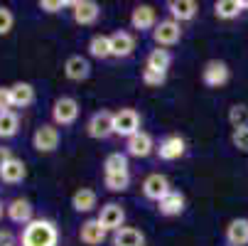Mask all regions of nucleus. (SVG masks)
Returning <instances> with one entry per match:
<instances>
[{
    "instance_id": "34",
    "label": "nucleus",
    "mask_w": 248,
    "mask_h": 246,
    "mask_svg": "<svg viewBox=\"0 0 248 246\" xmlns=\"http://www.w3.org/2000/svg\"><path fill=\"white\" fill-rule=\"evenodd\" d=\"M165 82H167V74H157V72H150V69H143V84L145 86L160 89Z\"/></svg>"
},
{
    "instance_id": "7",
    "label": "nucleus",
    "mask_w": 248,
    "mask_h": 246,
    "mask_svg": "<svg viewBox=\"0 0 248 246\" xmlns=\"http://www.w3.org/2000/svg\"><path fill=\"white\" fill-rule=\"evenodd\" d=\"M86 133H89V138H93V140L111 138V135H113V111L101 109V111L91 114V118H89V123H86Z\"/></svg>"
},
{
    "instance_id": "24",
    "label": "nucleus",
    "mask_w": 248,
    "mask_h": 246,
    "mask_svg": "<svg viewBox=\"0 0 248 246\" xmlns=\"http://www.w3.org/2000/svg\"><path fill=\"white\" fill-rule=\"evenodd\" d=\"M111 244L113 246H145V234L135 227H123V229L113 231Z\"/></svg>"
},
{
    "instance_id": "31",
    "label": "nucleus",
    "mask_w": 248,
    "mask_h": 246,
    "mask_svg": "<svg viewBox=\"0 0 248 246\" xmlns=\"http://www.w3.org/2000/svg\"><path fill=\"white\" fill-rule=\"evenodd\" d=\"M229 123H231V128L248 126V106H243V103H233V106L229 109Z\"/></svg>"
},
{
    "instance_id": "20",
    "label": "nucleus",
    "mask_w": 248,
    "mask_h": 246,
    "mask_svg": "<svg viewBox=\"0 0 248 246\" xmlns=\"http://www.w3.org/2000/svg\"><path fill=\"white\" fill-rule=\"evenodd\" d=\"M10 98H13V109H27L34 103V86L30 82H15L10 86Z\"/></svg>"
},
{
    "instance_id": "16",
    "label": "nucleus",
    "mask_w": 248,
    "mask_h": 246,
    "mask_svg": "<svg viewBox=\"0 0 248 246\" xmlns=\"http://www.w3.org/2000/svg\"><path fill=\"white\" fill-rule=\"evenodd\" d=\"M167 13L174 22H192L199 13V5L194 3V0H167Z\"/></svg>"
},
{
    "instance_id": "35",
    "label": "nucleus",
    "mask_w": 248,
    "mask_h": 246,
    "mask_svg": "<svg viewBox=\"0 0 248 246\" xmlns=\"http://www.w3.org/2000/svg\"><path fill=\"white\" fill-rule=\"evenodd\" d=\"M64 8H72V3H66V0H40V10H45L49 15H54Z\"/></svg>"
},
{
    "instance_id": "1",
    "label": "nucleus",
    "mask_w": 248,
    "mask_h": 246,
    "mask_svg": "<svg viewBox=\"0 0 248 246\" xmlns=\"http://www.w3.org/2000/svg\"><path fill=\"white\" fill-rule=\"evenodd\" d=\"M59 244V229L52 219H32L27 227H22L20 246H57Z\"/></svg>"
},
{
    "instance_id": "10",
    "label": "nucleus",
    "mask_w": 248,
    "mask_h": 246,
    "mask_svg": "<svg viewBox=\"0 0 248 246\" xmlns=\"http://www.w3.org/2000/svg\"><path fill=\"white\" fill-rule=\"evenodd\" d=\"M72 17H74L77 25L91 27L101 17V5L93 3V0H74V3H72Z\"/></svg>"
},
{
    "instance_id": "6",
    "label": "nucleus",
    "mask_w": 248,
    "mask_h": 246,
    "mask_svg": "<svg viewBox=\"0 0 248 246\" xmlns=\"http://www.w3.org/2000/svg\"><path fill=\"white\" fill-rule=\"evenodd\" d=\"M229 79H231V69L221 59H209L202 69V82L209 89H221L224 84H229Z\"/></svg>"
},
{
    "instance_id": "23",
    "label": "nucleus",
    "mask_w": 248,
    "mask_h": 246,
    "mask_svg": "<svg viewBox=\"0 0 248 246\" xmlns=\"http://www.w3.org/2000/svg\"><path fill=\"white\" fill-rule=\"evenodd\" d=\"M96 204H98V195H96L93 190H89V187H79V190L72 195V207H74V212H79V214L93 212Z\"/></svg>"
},
{
    "instance_id": "39",
    "label": "nucleus",
    "mask_w": 248,
    "mask_h": 246,
    "mask_svg": "<svg viewBox=\"0 0 248 246\" xmlns=\"http://www.w3.org/2000/svg\"><path fill=\"white\" fill-rule=\"evenodd\" d=\"M3 212H5V207H3V202H0V219H3Z\"/></svg>"
},
{
    "instance_id": "18",
    "label": "nucleus",
    "mask_w": 248,
    "mask_h": 246,
    "mask_svg": "<svg viewBox=\"0 0 248 246\" xmlns=\"http://www.w3.org/2000/svg\"><path fill=\"white\" fill-rule=\"evenodd\" d=\"M106 236H108V231L98 224V219H86V222L79 227V239H81V244H86V246H101V244L106 241Z\"/></svg>"
},
{
    "instance_id": "36",
    "label": "nucleus",
    "mask_w": 248,
    "mask_h": 246,
    "mask_svg": "<svg viewBox=\"0 0 248 246\" xmlns=\"http://www.w3.org/2000/svg\"><path fill=\"white\" fill-rule=\"evenodd\" d=\"M13 111V98H10V86H0V114Z\"/></svg>"
},
{
    "instance_id": "4",
    "label": "nucleus",
    "mask_w": 248,
    "mask_h": 246,
    "mask_svg": "<svg viewBox=\"0 0 248 246\" xmlns=\"http://www.w3.org/2000/svg\"><path fill=\"white\" fill-rule=\"evenodd\" d=\"M150 34H153V42L157 47H162V49L165 47H174L177 42L182 40V25L174 22L172 17H167V20H160Z\"/></svg>"
},
{
    "instance_id": "27",
    "label": "nucleus",
    "mask_w": 248,
    "mask_h": 246,
    "mask_svg": "<svg viewBox=\"0 0 248 246\" xmlns=\"http://www.w3.org/2000/svg\"><path fill=\"white\" fill-rule=\"evenodd\" d=\"M241 13H243L241 0H219V3H214V15L219 20H236Z\"/></svg>"
},
{
    "instance_id": "19",
    "label": "nucleus",
    "mask_w": 248,
    "mask_h": 246,
    "mask_svg": "<svg viewBox=\"0 0 248 246\" xmlns=\"http://www.w3.org/2000/svg\"><path fill=\"white\" fill-rule=\"evenodd\" d=\"M185 207H187L185 195L177 192V190H172L167 197H162V199L157 202V212H160L162 217H180V214L185 212Z\"/></svg>"
},
{
    "instance_id": "28",
    "label": "nucleus",
    "mask_w": 248,
    "mask_h": 246,
    "mask_svg": "<svg viewBox=\"0 0 248 246\" xmlns=\"http://www.w3.org/2000/svg\"><path fill=\"white\" fill-rule=\"evenodd\" d=\"M103 187L108 192H125L130 187V172H106Z\"/></svg>"
},
{
    "instance_id": "12",
    "label": "nucleus",
    "mask_w": 248,
    "mask_h": 246,
    "mask_svg": "<svg viewBox=\"0 0 248 246\" xmlns=\"http://www.w3.org/2000/svg\"><path fill=\"white\" fill-rule=\"evenodd\" d=\"M5 214H8V219H10L13 224H22V227H27V224L34 219V207H32L30 199H25V197H15V199H10V202L5 204Z\"/></svg>"
},
{
    "instance_id": "40",
    "label": "nucleus",
    "mask_w": 248,
    "mask_h": 246,
    "mask_svg": "<svg viewBox=\"0 0 248 246\" xmlns=\"http://www.w3.org/2000/svg\"><path fill=\"white\" fill-rule=\"evenodd\" d=\"M241 5H243V10H248V0H241Z\"/></svg>"
},
{
    "instance_id": "38",
    "label": "nucleus",
    "mask_w": 248,
    "mask_h": 246,
    "mask_svg": "<svg viewBox=\"0 0 248 246\" xmlns=\"http://www.w3.org/2000/svg\"><path fill=\"white\" fill-rule=\"evenodd\" d=\"M13 158H15V155L10 153V148L0 146V170H3V167H5V163H8V160H13Z\"/></svg>"
},
{
    "instance_id": "22",
    "label": "nucleus",
    "mask_w": 248,
    "mask_h": 246,
    "mask_svg": "<svg viewBox=\"0 0 248 246\" xmlns=\"http://www.w3.org/2000/svg\"><path fill=\"white\" fill-rule=\"evenodd\" d=\"M226 244L229 246H248V219L238 217L231 219L226 227Z\"/></svg>"
},
{
    "instance_id": "17",
    "label": "nucleus",
    "mask_w": 248,
    "mask_h": 246,
    "mask_svg": "<svg viewBox=\"0 0 248 246\" xmlns=\"http://www.w3.org/2000/svg\"><path fill=\"white\" fill-rule=\"evenodd\" d=\"M135 52V37L128 30H116L111 34V54L116 59H128Z\"/></svg>"
},
{
    "instance_id": "8",
    "label": "nucleus",
    "mask_w": 248,
    "mask_h": 246,
    "mask_svg": "<svg viewBox=\"0 0 248 246\" xmlns=\"http://www.w3.org/2000/svg\"><path fill=\"white\" fill-rule=\"evenodd\" d=\"M155 153H157V158H160V160H165V163L180 160V158L187 153V140H185L182 135H177V133L165 135V138L160 140V143L155 146Z\"/></svg>"
},
{
    "instance_id": "5",
    "label": "nucleus",
    "mask_w": 248,
    "mask_h": 246,
    "mask_svg": "<svg viewBox=\"0 0 248 246\" xmlns=\"http://www.w3.org/2000/svg\"><path fill=\"white\" fill-rule=\"evenodd\" d=\"M59 140H62L59 128L52 126V123H42L32 133V148L37 153H54L59 148Z\"/></svg>"
},
{
    "instance_id": "13",
    "label": "nucleus",
    "mask_w": 248,
    "mask_h": 246,
    "mask_svg": "<svg viewBox=\"0 0 248 246\" xmlns=\"http://www.w3.org/2000/svg\"><path fill=\"white\" fill-rule=\"evenodd\" d=\"M157 22V10L153 5H135L130 13V27L138 32H153Z\"/></svg>"
},
{
    "instance_id": "25",
    "label": "nucleus",
    "mask_w": 248,
    "mask_h": 246,
    "mask_svg": "<svg viewBox=\"0 0 248 246\" xmlns=\"http://www.w3.org/2000/svg\"><path fill=\"white\" fill-rule=\"evenodd\" d=\"M89 54L93 57V59H98V62H106V59H111L113 54H111V34H103V32H98V34H93V37L89 40Z\"/></svg>"
},
{
    "instance_id": "33",
    "label": "nucleus",
    "mask_w": 248,
    "mask_h": 246,
    "mask_svg": "<svg viewBox=\"0 0 248 246\" xmlns=\"http://www.w3.org/2000/svg\"><path fill=\"white\" fill-rule=\"evenodd\" d=\"M15 27V15L10 8L0 5V37H5V34H10V30Z\"/></svg>"
},
{
    "instance_id": "26",
    "label": "nucleus",
    "mask_w": 248,
    "mask_h": 246,
    "mask_svg": "<svg viewBox=\"0 0 248 246\" xmlns=\"http://www.w3.org/2000/svg\"><path fill=\"white\" fill-rule=\"evenodd\" d=\"M170 66H172V54H170V49H162V47L153 49L145 59V69L157 72V74H167Z\"/></svg>"
},
{
    "instance_id": "2",
    "label": "nucleus",
    "mask_w": 248,
    "mask_h": 246,
    "mask_svg": "<svg viewBox=\"0 0 248 246\" xmlns=\"http://www.w3.org/2000/svg\"><path fill=\"white\" fill-rule=\"evenodd\" d=\"M79 101L74 96H59L52 103V121L54 126H74L79 118Z\"/></svg>"
},
{
    "instance_id": "21",
    "label": "nucleus",
    "mask_w": 248,
    "mask_h": 246,
    "mask_svg": "<svg viewBox=\"0 0 248 246\" xmlns=\"http://www.w3.org/2000/svg\"><path fill=\"white\" fill-rule=\"evenodd\" d=\"M25 178H27V165H25V160H20V158L8 160L5 167L0 170V180H3L5 185H20Z\"/></svg>"
},
{
    "instance_id": "15",
    "label": "nucleus",
    "mask_w": 248,
    "mask_h": 246,
    "mask_svg": "<svg viewBox=\"0 0 248 246\" xmlns=\"http://www.w3.org/2000/svg\"><path fill=\"white\" fill-rule=\"evenodd\" d=\"M64 77L69 82H77V84L86 82L91 77V62L86 57H81V54H72L64 62Z\"/></svg>"
},
{
    "instance_id": "9",
    "label": "nucleus",
    "mask_w": 248,
    "mask_h": 246,
    "mask_svg": "<svg viewBox=\"0 0 248 246\" xmlns=\"http://www.w3.org/2000/svg\"><path fill=\"white\" fill-rule=\"evenodd\" d=\"M98 224L106 229V231H118V229H123L125 227V209H123V204H118V202H106L103 207H101V212H98Z\"/></svg>"
},
{
    "instance_id": "11",
    "label": "nucleus",
    "mask_w": 248,
    "mask_h": 246,
    "mask_svg": "<svg viewBox=\"0 0 248 246\" xmlns=\"http://www.w3.org/2000/svg\"><path fill=\"white\" fill-rule=\"evenodd\" d=\"M143 195H145V199H150V202H160L162 197H167L170 192H172V185H170V180L165 178V175H160V172H153V175H148V178L143 180Z\"/></svg>"
},
{
    "instance_id": "3",
    "label": "nucleus",
    "mask_w": 248,
    "mask_h": 246,
    "mask_svg": "<svg viewBox=\"0 0 248 246\" xmlns=\"http://www.w3.org/2000/svg\"><path fill=\"white\" fill-rule=\"evenodd\" d=\"M140 123H143V118H140L135 109H118L113 114V135H121L128 140L130 135L140 133Z\"/></svg>"
},
{
    "instance_id": "29",
    "label": "nucleus",
    "mask_w": 248,
    "mask_h": 246,
    "mask_svg": "<svg viewBox=\"0 0 248 246\" xmlns=\"http://www.w3.org/2000/svg\"><path fill=\"white\" fill-rule=\"evenodd\" d=\"M20 131V116L15 111H8V114H0V140H8V138H15Z\"/></svg>"
},
{
    "instance_id": "37",
    "label": "nucleus",
    "mask_w": 248,
    "mask_h": 246,
    "mask_svg": "<svg viewBox=\"0 0 248 246\" xmlns=\"http://www.w3.org/2000/svg\"><path fill=\"white\" fill-rule=\"evenodd\" d=\"M0 246H20V241L10 229H0Z\"/></svg>"
},
{
    "instance_id": "32",
    "label": "nucleus",
    "mask_w": 248,
    "mask_h": 246,
    "mask_svg": "<svg viewBox=\"0 0 248 246\" xmlns=\"http://www.w3.org/2000/svg\"><path fill=\"white\" fill-rule=\"evenodd\" d=\"M231 143L238 153H248V126H241V128L231 131Z\"/></svg>"
},
{
    "instance_id": "14",
    "label": "nucleus",
    "mask_w": 248,
    "mask_h": 246,
    "mask_svg": "<svg viewBox=\"0 0 248 246\" xmlns=\"http://www.w3.org/2000/svg\"><path fill=\"white\" fill-rule=\"evenodd\" d=\"M153 150H155V140L145 131H140L125 140V155L128 158H148Z\"/></svg>"
},
{
    "instance_id": "30",
    "label": "nucleus",
    "mask_w": 248,
    "mask_h": 246,
    "mask_svg": "<svg viewBox=\"0 0 248 246\" xmlns=\"http://www.w3.org/2000/svg\"><path fill=\"white\" fill-rule=\"evenodd\" d=\"M106 172H130L128 155L125 153H108L103 160V175Z\"/></svg>"
}]
</instances>
